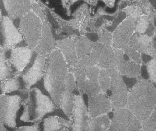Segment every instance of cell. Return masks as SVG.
Returning <instances> with one entry per match:
<instances>
[{
    "label": "cell",
    "mask_w": 156,
    "mask_h": 131,
    "mask_svg": "<svg viewBox=\"0 0 156 131\" xmlns=\"http://www.w3.org/2000/svg\"><path fill=\"white\" fill-rule=\"evenodd\" d=\"M0 131H8V130H7V129L5 128L4 126H3V125L0 124Z\"/></svg>",
    "instance_id": "34"
},
{
    "label": "cell",
    "mask_w": 156,
    "mask_h": 131,
    "mask_svg": "<svg viewBox=\"0 0 156 131\" xmlns=\"http://www.w3.org/2000/svg\"><path fill=\"white\" fill-rule=\"evenodd\" d=\"M3 5L12 19L22 18L31 11V2L30 0H3Z\"/></svg>",
    "instance_id": "21"
},
{
    "label": "cell",
    "mask_w": 156,
    "mask_h": 131,
    "mask_svg": "<svg viewBox=\"0 0 156 131\" xmlns=\"http://www.w3.org/2000/svg\"><path fill=\"white\" fill-rule=\"evenodd\" d=\"M146 68L149 75V80L152 83L156 82V60L153 58L146 63Z\"/></svg>",
    "instance_id": "31"
},
{
    "label": "cell",
    "mask_w": 156,
    "mask_h": 131,
    "mask_svg": "<svg viewBox=\"0 0 156 131\" xmlns=\"http://www.w3.org/2000/svg\"><path fill=\"white\" fill-rule=\"evenodd\" d=\"M139 131H141V130H139Z\"/></svg>",
    "instance_id": "36"
},
{
    "label": "cell",
    "mask_w": 156,
    "mask_h": 131,
    "mask_svg": "<svg viewBox=\"0 0 156 131\" xmlns=\"http://www.w3.org/2000/svg\"><path fill=\"white\" fill-rule=\"evenodd\" d=\"M69 72V67L58 50H54L47 57L43 76L44 86L58 108L63 87Z\"/></svg>",
    "instance_id": "2"
},
{
    "label": "cell",
    "mask_w": 156,
    "mask_h": 131,
    "mask_svg": "<svg viewBox=\"0 0 156 131\" xmlns=\"http://www.w3.org/2000/svg\"><path fill=\"white\" fill-rule=\"evenodd\" d=\"M56 50L62 54L64 61L71 70L74 69L78 62L76 45L73 38H66L56 40Z\"/></svg>",
    "instance_id": "20"
},
{
    "label": "cell",
    "mask_w": 156,
    "mask_h": 131,
    "mask_svg": "<svg viewBox=\"0 0 156 131\" xmlns=\"http://www.w3.org/2000/svg\"><path fill=\"white\" fill-rule=\"evenodd\" d=\"M135 20L127 17L123 20L112 33V48L122 50L128 46L131 37L135 33Z\"/></svg>",
    "instance_id": "14"
},
{
    "label": "cell",
    "mask_w": 156,
    "mask_h": 131,
    "mask_svg": "<svg viewBox=\"0 0 156 131\" xmlns=\"http://www.w3.org/2000/svg\"><path fill=\"white\" fill-rule=\"evenodd\" d=\"M113 106L108 97L100 93L89 96L88 98V114L89 118H95L104 115H108L113 110Z\"/></svg>",
    "instance_id": "17"
},
{
    "label": "cell",
    "mask_w": 156,
    "mask_h": 131,
    "mask_svg": "<svg viewBox=\"0 0 156 131\" xmlns=\"http://www.w3.org/2000/svg\"><path fill=\"white\" fill-rule=\"evenodd\" d=\"M123 52L124 54H126L130 60L133 61L138 64L143 65V59H142V55L141 53L137 52L136 50L131 48L129 46L125 47L123 49L121 50Z\"/></svg>",
    "instance_id": "30"
},
{
    "label": "cell",
    "mask_w": 156,
    "mask_h": 131,
    "mask_svg": "<svg viewBox=\"0 0 156 131\" xmlns=\"http://www.w3.org/2000/svg\"><path fill=\"white\" fill-rule=\"evenodd\" d=\"M78 58L77 64L86 68L97 64L103 46L97 42H93L84 36L74 38Z\"/></svg>",
    "instance_id": "5"
},
{
    "label": "cell",
    "mask_w": 156,
    "mask_h": 131,
    "mask_svg": "<svg viewBox=\"0 0 156 131\" xmlns=\"http://www.w3.org/2000/svg\"><path fill=\"white\" fill-rule=\"evenodd\" d=\"M8 64V53L7 51H0V81L12 78Z\"/></svg>",
    "instance_id": "26"
},
{
    "label": "cell",
    "mask_w": 156,
    "mask_h": 131,
    "mask_svg": "<svg viewBox=\"0 0 156 131\" xmlns=\"http://www.w3.org/2000/svg\"><path fill=\"white\" fill-rule=\"evenodd\" d=\"M97 66L99 69H114L115 66V56L112 46H104L101 52Z\"/></svg>",
    "instance_id": "23"
},
{
    "label": "cell",
    "mask_w": 156,
    "mask_h": 131,
    "mask_svg": "<svg viewBox=\"0 0 156 131\" xmlns=\"http://www.w3.org/2000/svg\"><path fill=\"white\" fill-rule=\"evenodd\" d=\"M56 50V40L52 35L51 25L48 21L44 20L43 21L41 38L33 50L38 55L48 57Z\"/></svg>",
    "instance_id": "18"
},
{
    "label": "cell",
    "mask_w": 156,
    "mask_h": 131,
    "mask_svg": "<svg viewBox=\"0 0 156 131\" xmlns=\"http://www.w3.org/2000/svg\"><path fill=\"white\" fill-rule=\"evenodd\" d=\"M115 56V70L121 76L129 78H138L141 74L142 65L138 64L130 60L124 58V53L121 50L113 49Z\"/></svg>",
    "instance_id": "15"
},
{
    "label": "cell",
    "mask_w": 156,
    "mask_h": 131,
    "mask_svg": "<svg viewBox=\"0 0 156 131\" xmlns=\"http://www.w3.org/2000/svg\"><path fill=\"white\" fill-rule=\"evenodd\" d=\"M27 96L22 102L23 112L20 119L23 122H39L49 113L58 109L53 100L37 88L28 90Z\"/></svg>",
    "instance_id": "3"
},
{
    "label": "cell",
    "mask_w": 156,
    "mask_h": 131,
    "mask_svg": "<svg viewBox=\"0 0 156 131\" xmlns=\"http://www.w3.org/2000/svg\"><path fill=\"white\" fill-rule=\"evenodd\" d=\"M141 131H156V110H154L151 115L141 121Z\"/></svg>",
    "instance_id": "28"
},
{
    "label": "cell",
    "mask_w": 156,
    "mask_h": 131,
    "mask_svg": "<svg viewBox=\"0 0 156 131\" xmlns=\"http://www.w3.org/2000/svg\"><path fill=\"white\" fill-rule=\"evenodd\" d=\"M73 131H88L89 116L82 95H74L72 115L70 118Z\"/></svg>",
    "instance_id": "13"
},
{
    "label": "cell",
    "mask_w": 156,
    "mask_h": 131,
    "mask_svg": "<svg viewBox=\"0 0 156 131\" xmlns=\"http://www.w3.org/2000/svg\"><path fill=\"white\" fill-rule=\"evenodd\" d=\"M150 26V19L147 16H141L135 23V33L145 34Z\"/></svg>",
    "instance_id": "29"
},
{
    "label": "cell",
    "mask_w": 156,
    "mask_h": 131,
    "mask_svg": "<svg viewBox=\"0 0 156 131\" xmlns=\"http://www.w3.org/2000/svg\"><path fill=\"white\" fill-rule=\"evenodd\" d=\"M8 53V64L12 76H18L31 62L34 50L28 46L15 47L9 50Z\"/></svg>",
    "instance_id": "10"
},
{
    "label": "cell",
    "mask_w": 156,
    "mask_h": 131,
    "mask_svg": "<svg viewBox=\"0 0 156 131\" xmlns=\"http://www.w3.org/2000/svg\"><path fill=\"white\" fill-rule=\"evenodd\" d=\"M128 46L141 54H145L155 58V40L148 34L134 33L131 37Z\"/></svg>",
    "instance_id": "19"
},
{
    "label": "cell",
    "mask_w": 156,
    "mask_h": 131,
    "mask_svg": "<svg viewBox=\"0 0 156 131\" xmlns=\"http://www.w3.org/2000/svg\"><path fill=\"white\" fill-rule=\"evenodd\" d=\"M2 17V10H1V8H0V19H1Z\"/></svg>",
    "instance_id": "35"
},
{
    "label": "cell",
    "mask_w": 156,
    "mask_h": 131,
    "mask_svg": "<svg viewBox=\"0 0 156 131\" xmlns=\"http://www.w3.org/2000/svg\"><path fill=\"white\" fill-rule=\"evenodd\" d=\"M110 75L109 91L111 96L108 97L113 108H124L127 103L129 90L121 76L115 69L108 70Z\"/></svg>",
    "instance_id": "11"
},
{
    "label": "cell",
    "mask_w": 156,
    "mask_h": 131,
    "mask_svg": "<svg viewBox=\"0 0 156 131\" xmlns=\"http://www.w3.org/2000/svg\"><path fill=\"white\" fill-rule=\"evenodd\" d=\"M15 131H40L39 123L34 124L31 126H23L17 128Z\"/></svg>",
    "instance_id": "33"
},
{
    "label": "cell",
    "mask_w": 156,
    "mask_h": 131,
    "mask_svg": "<svg viewBox=\"0 0 156 131\" xmlns=\"http://www.w3.org/2000/svg\"><path fill=\"white\" fill-rule=\"evenodd\" d=\"M98 42L102 43L103 46H112V33L107 30L103 29L98 33Z\"/></svg>",
    "instance_id": "32"
},
{
    "label": "cell",
    "mask_w": 156,
    "mask_h": 131,
    "mask_svg": "<svg viewBox=\"0 0 156 131\" xmlns=\"http://www.w3.org/2000/svg\"><path fill=\"white\" fill-rule=\"evenodd\" d=\"M46 60V56L37 55L35 59L33 60L32 64L27 66V68L18 76L22 85L21 91H28L31 89L32 86L35 85L43 78Z\"/></svg>",
    "instance_id": "7"
},
{
    "label": "cell",
    "mask_w": 156,
    "mask_h": 131,
    "mask_svg": "<svg viewBox=\"0 0 156 131\" xmlns=\"http://www.w3.org/2000/svg\"><path fill=\"white\" fill-rule=\"evenodd\" d=\"M43 131H73L72 122L60 116H50L43 121Z\"/></svg>",
    "instance_id": "22"
},
{
    "label": "cell",
    "mask_w": 156,
    "mask_h": 131,
    "mask_svg": "<svg viewBox=\"0 0 156 131\" xmlns=\"http://www.w3.org/2000/svg\"><path fill=\"white\" fill-rule=\"evenodd\" d=\"M20 19L19 31L23 40H25L28 48L34 50L41 38L43 21L32 11Z\"/></svg>",
    "instance_id": "6"
},
{
    "label": "cell",
    "mask_w": 156,
    "mask_h": 131,
    "mask_svg": "<svg viewBox=\"0 0 156 131\" xmlns=\"http://www.w3.org/2000/svg\"><path fill=\"white\" fill-rule=\"evenodd\" d=\"M2 92L3 93H10L15 91H21V82L18 76L12 77L2 82L0 85Z\"/></svg>",
    "instance_id": "25"
},
{
    "label": "cell",
    "mask_w": 156,
    "mask_h": 131,
    "mask_svg": "<svg viewBox=\"0 0 156 131\" xmlns=\"http://www.w3.org/2000/svg\"><path fill=\"white\" fill-rule=\"evenodd\" d=\"M22 40V36L12 20L7 16H2L0 19V51L15 48Z\"/></svg>",
    "instance_id": "12"
},
{
    "label": "cell",
    "mask_w": 156,
    "mask_h": 131,
    "mask_svg": "<svg viewBox=\"0 0 156 131\" xmlns=\"http://www.w3.org/2000/svg\"><path fill=\"white\" fill-rule=\"evenodd\" d=\"M156 90L149 80L141 79L128 92L125 108L141 121L155 110Z\"/></svg>",
    "instance_id": "1"
},
{
    "label": "cell",
    "mask_w": 156,
    "mask_h": 131,
    "mask_svg": "<svg viewBox=\"0 0 156 131\" xmlns=\"http://www.w3.org/2000/svg\"><path fill=\"white\" fill-rule=\"evenodd\" d=\"M70 72L73 74L80 95L85 94L90 96L101 93L99 85V68L97 66L84 68L76 64Z\"/></svg>",
    "instance_id": "4"
},
{
    "label": "cell",
    "mask_w": 156,
    "mask_h": 131,
    "mask_svg": "<svg viewBox=\"0 0 156 131\" xmlns=\"http://www.w3.org/2000/svg\"><path fill=\"white\" fill-rule=\"evenodd\" d=\"M113 118L108 131H139L141 121L129 110L124 108H114Z\"/></svg>",
    "instance_id": "8"
},
{
    "label": "cell",
    "mask_w": 156,
    "mask_h": 131,
    "mask_svg": "<svg viewBox=\"0 0 156 131\" xmlns=\"http://www.w3.org/2000/svg\"><path fill=\"white\" fill-rule=\"evenodd\" d=\"M76 88V82L73 74L70 72L63 87L58 106V109L62 110L64 115L69 120L72 115L74 105V91Z\"/></svg>",
    "instance_id": "16"
},
{
    "label": "cell",
    "mask_w": 156,
    "mask_h": 131,
    "mask_svg": "<svg viewBox=\"0 0 156 131\" xmlns=\"http://www.w3.org/2000/svg\"><path fill=\"white\" fill-rule=\"evenodd\" d=\"M110 125L111 118L108 115L89 118L88 131H108Z\"/></svg>",
    "instance_id": "24"
},
{
    "label": "cell",
    "mask_w": 156,
    "mask_h": 131,
    "mask_svg": "<svg viewBox=\"0 0 156 131\" xmlns=\"http://www.w3.org/2000/svg\"><path fill=\"white\" fill-rule=\"evenodd\" d=\"M99 85L101 93L107 95L110 87V75L108 70L99 69Z\"/></svg>",
    "instance_id": "27"
},
{
    "label": "cell",
    "mask_w": 156,
    "mask_h": 131,
    "mask_svg": "<svg viewBox=\"0 0 156 131\" xmlns=\"http://www.w3.org/2000/svg\"><path fill=\"white\" fill-rule=\"evenodd\" d=\"M22 99L20 96H0V124L10 128L16 127V116Z\"/></svg>",
    "instance_id": "9"
}]
</instances>
